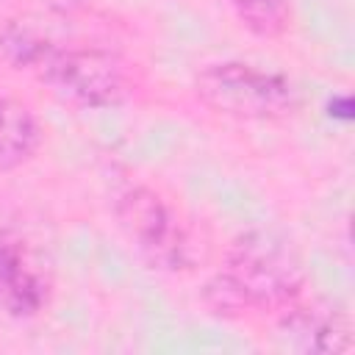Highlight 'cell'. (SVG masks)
Listing matches in <instances>:
<instances>
[{
  "label": "cell",
  "mask_w": 355,
  "mask_h": 355,
  "mask_svg": "<svg viewBox=\"0 0 355 355\" xmlns=\"http://www.w3.org/2000/svg\"><path fill=\"white\" fill-rule=\"evenodd\" d=\"M39 147L42 125L36 114L14 97H0V175L25 166Z\"/></svg>",
  "instance_id": "7"
},
{
  "label": "cell",
  "mask_w": 355,
  "mask_h": 355,
  "mask_svg": "<svg viewBox=\"0 0 355 355\" xmlns=\"http://www.w3.org/2000/svg\"><path fill=\"white\" fill-rule=\"evenodd\" d=\"M114 216L133 250L158 272H186L194 244L175 205L144 183H130L114 197Z\"/></svg>",
  "instance_id": "4"
},
{
  "label": "cell",
  "mask_w": 355,
  "mask_h": 355,
  "mask_svg": "<svg viewBox=\"0 0 355 355\" xmlns=\"http://www.w3.org/2000/svg\"><path fill=\"white\" fill-rule=\"evenodd\" d=\"M197 100L214 114L241 122L286 119L300 105L294 80L247 61H214L194 75Z\"/></svg>",
  "instance_id": "3"
},
{
  "label": "cell",
  "mask_w": 355,
  "mask_h": 355,
  "mask_svg": "<svg viewBox=\"0 0 355 355\" xmlns=\"http://www.w3.org/2000/svg\"><path fill=\"white\" fill-rule=\"evenodd\" d=\"M305 291V272L294 250L272 233L247 230L230 241L222 266L205 280L202 302L225 319L280 313Z\"/></svg>",
  "instance_id": "2"
},
{
  "label": "cell",
  "mask_w": 355,
  "mask_h": 355,
  "mask_svg": "<svg viewBox=\"0 0 355 355\" xmlns=\"http://www.w3.org/2000/svg\"><path fill=\"white\" fill-rule=\"evenodd\" d=\"M53 294V283L28 241L11 230H0V313L11 319L39 316Z\"/></svg>",
  "instance_id": "5"
},
{
  "label": "cell",
  "mask_w": 355,
  "mask_h": 355,
  "mask_svg": "<svg viewBox=\"0 0 355 355\" xmlns=\"http://www.w3.org/2000/svg\"><path fill=\"white\" fill-rule=\"evenodd\" d=\"M227 6L258 39H280L291 25V0H227Z\"/></svg>",
  "instance_id": "8"
},
{
  "label": "cell",
  "mask_w": 355,
  "mask_h": 355,
  "mask_svg": "<svg viewBox=\"0 0 355 355\" xmlns=\"http://www.w3.org/2000/svg\"><path fill=\"white\" fill-rule=\"evenodd\" d=\"M277 330L291 349L302 352H349L352 322L349 316L327 302H291L277 313Z\"/></svg>",
  "instance_id": "6"
},
{
  "label": "cell",
  "mask_w": 355,
  "mask_h": 355,
  "mask_svg": "<svg viewBox=\"0 0 355 355\" xmlns=\"http://www.w3.org/2000/svg\"><path fill=\"white\" fill-rule=\"evenodd\" d=\"M53 3H58V6L67 8V6H78V3H83V0H53Z\"/></svg>",
  "instance_id": "9"
},
{
  "label": "cell",
  "mask_w": 355,
  "mask_h": 355,
  "mask_svg": "<svg viewBox=\"0 0 355 355\" xmlns=\"http://www.w3.org/2000/svg\"><path fill=\"white\" fill-rule=\"evenodd\" d=\"M0 58L78 108H116L136 89L133 64L116 50L55 42L28 19L0 25Z\"/></svg>",
  "instance_id": "1"
}]
</instances>
